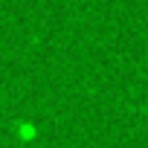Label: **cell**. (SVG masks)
Wrapping results in <instances>:
<instances>
[{"instance_id": "cell-1", "label": "cell", "mask_w": 148, "mask_h": 148, "mask_svg": "<svg viewBox=\"0 0 148 148\" xmlns=\"http://www.w3.org/2000/svg\"><path fill=\"white\" fill-rule=\"evenodd\" d=\"M18 134H21V139H32V136H35V128H32V125H21Z\"/></svg>"}]
</instances>
